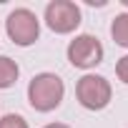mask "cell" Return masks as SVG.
<instances>
[{
  "instance_id": "9c48e42d",
  "label": "cell",
  "mask_w": 128,
  "mask_h": 128,
  "mask_svg": "<svg viewBox=\"0 0 128 128\" xmlns=\"http://www.w3.org/2000/svg\"><path fill=\"white\" fill-rule=\"evenodd\" d=\"M116 76H118V80H120V83H126V86H128V55H123V58L116 63Z\"/></svg>"
},
{
  "instance_id": "ba28073f",
  "label": "cell",
  "mask_w": 128,
  "mask_h": 128,
  "mask_svg": "<svg viewBox=\"0 0 128 128\" xmlns=\"http://www.w3.org/2000/svg\"><path fill=\"white\" fill-rule=\"evenodd\" d=\"M0 128H28V120L18 113H8L0 118Z\"/></svg>"
},
{
  "instance_id": "3957f363",
  "label": "cell",
  "mask_w": 128,
  "mask_h": 128,
  "mask_svg": "<svg viewBox=\"0 0 128 128\" xmlns=\"http://www.w3.org/2000/svg\"><path fill=\"white\" fill-rule=\"evenodd\" d=\"M5 30H8V38L15 45L28 48L40 38V20H38V15L33 10L15 8V10H10V15L5 20Z\"/></svg>"
},
{
  "instance_id": "7a4b0ae2",
  "label": "cell",
  "mask_w": 128,
  "mask_h": 128,
  "mask_svg": "<svg viewBox=\"0 0 128 128\" xmlns=\"http://www.w3.org/2000/svg\"><path fill=\"white\" fill-rule=\"evenodd\" d=\"M76 98L86 110H103L113 98V88H110L108 78L88 73L76 83Z\"/></svg>"
},
{
  "instance_id": "5b68a950",
  "label": "cell",
  "mask_w": 128,
  "mask_h": 128,
  "mask_svg": "<svg viewBox=\"0 0 128 128\" xmlns=\"http://www.w3.org/2000/svg\"><path fill=\"white\" fill-rule=\"evenodd\" d=\"M45 25L58 35H68L80 25V8L70 0H53L45 5Z\"/></svg>"
},
{
  "instance_id": "30bf717a",
  "label": "cell",
  "mask_w": 128,
  "mask_h": 128,
  "mask_svg": "<svg viewBox=\"0 0 128 128\" xmlns=\"http://www.w3.org/2000/svg\"><path fill=\"white\" fill-rule=\"evenodd\" d=\"M43 128H68L66 123H48V126H43Z\"/></svg>"
},
{
  "instance_id": "6da1fadb",
  "label": "cell",
  "mask_w": 128,
  "mask_h": 128,
  "mask_svg": "<svg viewBox=\"0 0 128 128\" xmlns=\"http://www.w3.org/2000/svg\"><path fill=\"white\" fill-rule=\"evenodd\" d=\"M66 86L55 73H38L28 83V103L38 113H50L63 103Z\"/></svg>"
},
{
  "instance_id": "8992f818",
  "label": "cell",
  "mask_w": 128,
  "mask_h": 128,
  "mask_svg": "<svg viewBox=\"0 0 128 128\" xmlns=\"http://www.w3.org/2000/svg\"><path fill=\"white\" fill-rule=\"evenodd\" d=\"M20 76V68H18V63L8 55H0V90H5L10 86H15Z\"/></svg>"
},
{
  "instance_id": "277c9868",
  "label": "cell",
  "mask_w": 128,
  "mask_h": 128,
  "mask_svg": "<svg viewBox=\"0 0 128 128\" xmlns=\"http://www.w3.org/2000/svg\"><path fill=\"white\" fill-rule=\"evenodd\" d=\"M103 45L96 35L90 33H83V35H76L70 43H68V60L73 68H80V70H88V68H96L103 63Z\"/></svg>"
},
{
  "instance_id": "52a82bcc",
  "label": "cell",
  "mask_w": 128,
  "mask_h": 128,
  "mask_svg": "<svg viewBox=\"0 0 128 128\" xmlns=\"http://www.w3.org/2000/svg\"><path fill=\"white\" fill-rule=\"evenodd\" d=\"M110 38L116 40V45L128 48V13H120L113 18L110 23Z\"/></svg>"
},
{
  "instance_id": "8fae6325",
  "label": "cell",
  "mask_w": 128,
  "mask_h": 128,
  "mask_svg": "<svg viewBox=\"0 0 128 128\" xmlns=\"http://www.w3.org/2000/svg\"><path fill=\"white\" fill-rule=\"evenodd\" d=\"M123 5H128V0H123Z\"/></svg>"
}]
</instances>
